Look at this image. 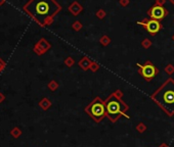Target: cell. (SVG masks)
<instances>
[{
	"label": "cell",
	"instance_id": "cell-8",
	"mask_svg": "<svg viewBox=\"0 0 174 147\" xmlns=\"http://www.w3.org/2000/svg\"><path fill=\"white\" fill-rule=\"evenodd\" d=\"M50 47H51V45L49 44L44 38H42V39H40L35 45H34L33 50H34V52H35L36 54L42 55V54L45 53V52H46Z\"/></svg>",
	"mask_w": 174,
	"mask_h": 147
},
{
	"label": "cell",
	"instance_id": "cell-12",
	"mask_svg": "<svg viewBox=\"0 0 174 147\" xmlns=\"http://www.w3.org/2000/svg\"><path fill=\"white\" fill-rule=\"evenodd\" d=\"M135 129H136V131L138 132V133H141V134H142V133H145V132L146 131V125L145 123H138L137 125H136V127H135Z\"/></svg>",
	"mask_w": 174,
	"mask_h": 147
},
{
	"label": "cell",
	"instance_id": "cell-6",
	"mask_svg": "<svg viewBox=\"0 0 174 147\" xmlns=\"http://www.w3.org/2000/svg\"><path fill=\"white\" fill-rule=\"evenodd\" d=\"M166 14H167V11L165 10L163 6H160V5L153 6L149 11V16L153 20H157V21H160L162 18H164Z\"/></svg>",
	"mask_w": 174,
	"mask_h": 147
},
{
	"label": "cell",
	"instance_id": "cell-4",
	"mask_svg": "<svg viewBox=\"0 0 174 147\" xmlns=\"http://www.w3.org/2000/svg\"><path fill=\"white\" fill-rule=\"evenodd\" d=\"M85 112L94 120V122H101L107 116V108H105V101L101 100L100 97H95L92 102L85 107Z\"/></svg>",
	"mask_w": 174,
	"mask_h": 147
},
{
	"label": "cell",
	"instance_id": "cell-3",
	"mask_svg": "<svg viewBox=\"0 0 174 147\" xmlns=\"http://www.w3.org/2000/svg\"><path fill=\"white\" fill-rule=\"evenodd\" d=\"M105 103V108H107V118L112 123H116L120 116L122 115H124L127 119L130 118L129 115H126V111L129 109V106L125 102H123L121 98L117 97L114 93L111 94L107 98Z\"/></svg>",
	"mask_w": 174,
	"mask_h": 147
},
{
	"label": "cell",
	"instance_id": "cell-2",
	"mask_svg": "<svg viewBox=\"0 0 174 147\" xmlns=\"http://www.w3.org/2000/svg\"><path fill=\"white\" fill-rule=\"evenodd\" d=\"M152 99L169 116L174 115V81L168 80L156 93L152 95Z\"/></svg>",
	"mask_w": 174,
	"mask_h": 147
},
{
	"label": "cell",
	"instance_id": "cell-7",
	"mask_svg": "<svg viewBox=\"0 0 174 147\" xmlns=\"http://www.w3.org/2000/svg\"><path fill=\"white\" fill-rule=\"evenodd\" d=\"M141 25H143L146 29V31L149 32L151 35H156V34L160 31L161 29V24L160 22L157 20H150V21H146L145 22H142Z\"/></svg>",
	"mask_w": 174,
	"mask_h": 147
},
{
	"label": "cell",
	"instance_id": "cell-14",
	"mask_svg": "<svg viewBox=\"0 0 174 147\" xmlns=\"http://www.w3.org/2000/svg\"><path fill=\"white\" fill-rule=\"evenodd\" d=\"M5 66H6V62L1 57H0V74H1L3 71V70L5 69Z\"/></svg>",
	"mask_w": 174,
	"mask_h": 147
},
{
	"label": "cell",
	"instance_id": "cell-1",
	"mask_svg": "<svg viewBox=\"0 0 174 147\" xmlns=\"http://www.w3.org/2000/svg\"><path fill=\"white\" fill-rule=\"evenodd\" d=\"M23 10L41 27L50 25L60 5L55 0H29L23 6Z\"/></svg>",
	"mask_w": 174,
	"mask_h": 147
},
{
	"label": "cell",
	"instance_id": "cell-19",
	"mask_svg": "<svg viewBox=\"0 0 174 147\" xmlns=\"http://www.w3.org/2000/svg\"><path fill=\"white\" fill-rule=\"evenodd\" d=\"M5 1H6V0H0V6L4 4V3H5Z\"/></svg>",
	"mask_w": 174,
	"mask_h": 147
},
{
	"label": "cell",
	"instance_id": "cell-10",
	"mask_svg": "<svg viewBox=\"0 0 174 147\" xmlns=\"http://www.w3.org/2000/svg\"><path fill=\"white\" fill-rule=\"evenodd\" d=\"M22 134H23V131H22L18 127H13V129L10 130V135H11V136H13L14 139L20 138V137L22 136Z\"/></svg>",
	"mask_w": 174,
	"mask_h": 147
},
{
	"label": "cell",
	"instance_id": "cell-13",
	"mask_svg": "<svg viewBox=\"0 0 174 147\" xmlns=\"http://www.w3.org/2000/svg\"><path fill=\"white\" fill-rule=\"evenodd\" d=\"M47 87L49 88V90H50V91H55V90L59 88V84L55 81H50V82L48 83Z\"/></svg>",
	"mask_w": 174,
	"mask_h": 147
},
{
	"label": "cell",
	"instance_id": "cell-18",
	"mask_svg": "<svg viewBox=\"0 0 174 147\" xmlns=\"http://www.w3.org/2000/svg\"><path fill=\"white\" fill-rule=\"evenodd\" d=\"M90 67H91V70H92V71H96L98 66L95 65V63H91V66H90Z\"/></svg>",
	"mask_w": 174,
	"mask_h": 147
},
{
	"label": "cell",
	"instance_id": "cell-9",
	"mask_svg": "<svg viewBox=\"0 0 174 147\" xmlns=\"http://www.w3.org/2000/svg\"><path fill=\"white\" fill-rule=\"evenodd\" d=\"M38 105L40 106V108L42 109V110L46 111V110H48V109L51 107L52 103H51V101L49 100L47 97H43L42 99H41V100L39 101Z\"/></svg>",
	"mask_w": 174,
	"mask_h": 147
},
{
	"label": "cell",
	"instance_id": "cell-11",
	"mask_svg": "<svg viewBox=\"0 0 174 147\" xmlns=\"http://www.w3.org/2000/svg\"><path fill=\"white\" fill-rule=\"evenodd\" d=\"M79 66H80L83 70H87L90 66H91V62H90L89 60L85 57V58H83L80 62H79Z\"/></svg>",
	"mask_w": 174,
	"mask_h": 147
},
{
	"label": "cell",
	"instance_id": "cell-16",
	"mask_svg": "<svg viewBox=\"0 0 174 147\" xmlns=\"http://www.w3.org/2000/svg\"><path fill=\"white\" fill-rule=\"evenodd\" d=\"M166 71H167L169 75H171L173 71H174V67H172L171 65H169V66L167 67V69H166Z\"/></svg>",
	"mask_w": 174,
	"mask_h": 147
},
{
	"label": "cell",
	"instance_id": "cell-20",
	"mask_svg": "<svg viewBox=\"0 0 174 147\" xmlns=\"http://www.w3.org/2000/svg\"><path fill=\"white\" fill-rule=\"evenodd\" d=\"M160 147H169V146H168L167 144H165V143H164V144H162V145H161Z\"/></svg>",
	"mask_w": 174,
	"mask_h": 147
},
{
	"label": "cell",
	"instance_id": "cell-15",
	"mask_svg": "<svg viewBox=\"0 0 174 147\" xmlns=\"http://www.w3.org/2000/svg\"><path fill=\"white\" fill-rule=\"evenodd\" d=\"M65 63H66L68 66H73V63H74V60L72 59V58H67Z\"/></svg>",
	"mask_w": 174,
	"mask_h": 147
},
{
	"label": "cell",
	"instance_id": "cell-17",
	"mask_svg": "<svg viewBox=\"0 0 174 147\" xmlns=\"http://www.w3.org/2000/svg\"><path fill=\"white\" fill-rule=\"evenodd\" d=\"M5 101V95L2 92H0V103L4 102Z\"/></svg>",
	"mask_w": 174,
	"mask_h": 147
},
{
	"label": "cell",
	"instance_id": "cell-5",
	"mask_svg": "<svg viewBox=\"0 0 174 147\" xmlns=\"http://www.w3.org/2000/svg\"><path fill=\"white\" fill-rule=\"evenodd\" d=\"M137 66L139 67V73L141 74V76L146 79V81H151L152 79H154L155 77L157 76L158 74V69L155 66L152 62L146 61L145 65H141V63H137Z\"/></svg>",
	"mask_w": 174,
	"mask_h": 147
}]
</instances>
